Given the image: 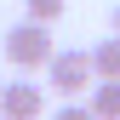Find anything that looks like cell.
I'll list each match as a JSON object with an SVG mask.
<instances>
[{"label":"cell","instance_id":"6da1fadb","mask_svg":"<svg viewBox=\"0 0 120 120\" xmlns=\"http://www.w3.org/2000/svg\"><path fill=\"white\" fill-rule=\"evenodd\" d=\"M0 52H6V63L11 69H23V74H34V69H46L57 46H52V23H34V17H23L11 34H0Z\"/></svg>","mask_w":120,"mask_h":120},{"label":"cell","instance_id":"7a4b0ae2","mask_svg":"<svg viewBox=\"0 0 120 120\" xmlns=\"http://www.w3.org/2000/svg\"><path fill=\"white\" fill-rule=\"evenodd\" d=\"M46 86H52L63 103H69V97H80V92H92V86H97L92 52H86V46H69V52H57L52 63H46Z\"/></svg>","mask_w":120,"mask_h":120},{"label":"cell","instance_id":"3957f363","mask_svg":"<svg viewBox=\"0 0 120 120\" xmlns=\"http://www.w3.org/2000/svg\"><path fill=\"white\" fill-rule=\"evenodd\" d=\"M46 92H52V86H34V80H6V86H0V114H6V120H40Z\"/></svg>","mask_w":120,"mask_h":120},{"label":"cell","instance_id":"277c9868","mask_svg":"<svg viewBox=\"0 0 120 120\" xmlns=\"http://www.w3.org/2000/svg\"><path fill=\"white\" fill-rule=\"evenodd\" d=\"M92 69H97V80H120V34L92 46Z\"/></svg>","mask_w":120,"mask_h":120},{"label":"cell","instance_id":"5b68a950","mask_svg":"<svg viewBox=\"0 0 120 120\" xmlns=\"http://www.w3.org/2000/svg\"><path fill=\"white\" fill-rule=\"evenodd\" d=\"M86 103H92L103 120H120V80H97L92 92H86Z\"/></svg>","mask_w":120,"mask_h":120},{"label":"cell","instance_id":"8992f818","mask_svg":"<svg viewBox=\"0 0 120 120\" xmlns=\"http://www.w3.org/2000/svg\"><path fill=\"white\" fill-rule=\"evenodd\" d=\"M63 6H69V0H23V11H29L34 23H57V17H63Z\"/></svg>","mask_w":120,"mask_h":120},{"label":"cell","instance_id":"52a82bcc","mask_svg":"<svg viewBox=\"0 0 120 120\" xmlns=\"http://www.w3.org/2000/svg\"><path fill=\"white\" fill-rule=\"evenodd\" d=\"M52 120H103V114L92 109V103H80V97H69L63 109H52Z\"/></svg>","mask_w":120,"mask_h":120},{"label":"cell","instance_id":"ba28073f","mask_svg":"<svg viewBox=\"0 0 120 120\" xmlns=\"http://www.w3.org/2000/svg\"><path fill=\"white\" fill-rule=\"evenodd\" d=\"M114 34H120V6H114Z\"/></svg>","mask_w":120,"mask_h":120},{"label":"cell","instance_id":"9c48e42d","mask_svg":"<svg viewBox=\"0 0 120 120\" xmlns=\"http://www.w3.org/2000/svg\"><path fill=\"white\" fill-rule=\"evenodd\" d=\"M0 120H6V114H0Z\"/></svg>","mask_w":120,"mask_h":120},{"label":"cell","instance_id":"30bf717a","mask_svg":"<svg viewBox=\"0 0 120 120\" xmlns=\"http://www.w3.org/2000/svg\"><path fill=\"white\" fill-rule=\"evenodd\" d=\"M0 86H6V80H0Z\"/></svg>","mask_w":120,"mask_h":120}]
</instances>
